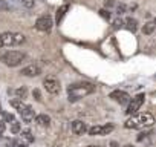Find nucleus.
Listing matches in <instances>:
<instances>
[{
  "label": "nucleus",
  "instance_id": "c756f323",
  "mask_svg": "<svg viewBox=\"0 0 156 147\" xmlns=\"http://www.w3.org/2000/svg\"><path fill=\"white\" fill-rule=\"evenodd\" d=\"M110 147H119V145H118V142H115V141H112V142H110Z\"/></svg>",
  "mask_w": 156,
  "mask_h": 147
},
{
  "label": "nucleus",
  "instance_id": "7ed1b4c3",
  "mask_svg": "<svg viewBox=\"0 0 156 147\" xmlns=\"http://www.w3.org/2000/svg\"><path fill=\"white\" fill-rule=\"evenodd\" d=\"M25 60H26V54L22 52V51H6L0 55V61L6 66H9V67L20 66Z\"/></svg>",
  "mask_w": 156,
  "mask_h": 147
},
{
  "label": "nucleus",
  "instance_id": "dca6fc26",
  "mask_svg": "<svg viewBox=\"0 0 156 147\" xmlns=\"http://www.w3.org/2000/svg\"><path fill=\"white\" fill-rule=\"evenodd\" d=\"M11 106H12V107H14V109H16L19 113H20V112H23V110H25V109H26L29 104H26L23 100H19V98H17V100H11Z\"/></svg>",
  "mask_w": 156,
  "mask_h": 147
},
{
  "label": "nucleus",
  "instance_id": "f257e3e1",
  "mask_svg": "<svg viewBox=\"0 0 156 147\" xmlns=\"http://www.w3.org/2000/svg\"><path fill=\"white\" fill-rule=\"evenodd\" d=\"M94 92H95V86L92 83H73L67 86V97H69V101L72 103L81 100L86 95L94 94Z\"/></svg>",
  "mask_w": 156,
  "mask_h": 147
},
{
  "label": "nucleus",
  "instance_id": "0eeeda50",
  "mask_svg": "<svg viewBox=\"0 0 156 147\" xmlns=\"http://www.w3.org/2000/svg\"><path fill=\"white\" fill-rule=\"evenodd\" d=\"M113 129H115V126L113 124H110V123H107V124H98V126H92V127H89L87 129V132H89V135L90 136H103V135H109L110 132H113Z\"/></svg>",
  "mask_w": 156,
  "mask_h": 147
},
{
  "label": "nucleus",
  "instance_id": "9d476101",
  "mask_svg": "<svg viewBox=\"0 0 156 147\" xmlns=\"http://www.w3.org/2000/svg\"><path fill=\"white\" fill-rule=\"evenodd\" d=\"M20 74L25 77H38L41 74V67L38 64H28L20 70Z\"/></svg>",
  "mask_w": 156,
  "mask_h": 147
},
{
  "label": "nucleus",
  "instance_id": "a211bd4d",
  "mask_svg": "<svg viewBox=\"0 0 156 147\" xmlns=\"http://www.w3.org/2000/svg\"><path fill=\"white\" fill-rule=\"evenodd\" d=\"M11 145H12V147H28V145H29V142H28L22 135H20V136H17L16 139H12V141H11Z\"/></svg>",
  "mask_w": 156,
  "mask_h": 147
},
{
  "label": "nucleus",
  "instance_id": "6e6552de",
  "mask_svg": "<svg viewBox=\"0 0 156 147\" xmlns=\"http://www.w3.org/2000/svg\"><path fill=\"white\" fill-rule=\"evenodd\" d=\"M52 25H54V20H52V17H51L49 14L40 16V17L37 19V22H35V28H37L38 31H43V32L49 31V29L52 28Z\"/></svg>",
  "mask_w": 156,
  "mask_h": 147
},
{
  "label": "nucleus",
  "instance_id": "393cba45",
  "mask_svg": "<svg viewBox=\"0 0 156 147\" xmlns=\"http://www.w3.org/2000/svg\"><path fill=\"white\" fill-rule=\"evenodd\" d=\"M104 5H106L107 8H112V6L116 5V0H104Z\"/></svg>",
  "mask_w": 156,
  "mask_h": 147
},
{
  "label": "nucleus",
  "instance_id": "bb28decb",
  "mask_svg": "<svg viewBox=\"0 0 156 147\" xmlns=\"http://www.w3.org/2000/svg\"><path fill=\"white\" fill-rule=\"evenodd\" d=\"M122 25H124V22L118 19V20H115V23H113V28H115V29H119V28H122Z\"/></svg>",
  "mask_w": 156,
  "mask_h": 147
},
{
  "label": "nucleus",
  "instance_id": "f3484780",
  "mask_svg": "<svg viewBox=\"0 0 156 147\" xmlns=\"http://www.w3.org/2000/svg\"><path fill=\"white\" fill-rule=\"evenodd\" d=\"M124 25H126V28H127L129 31H132V32H135V31L138 29V22H136L133 17H127L126 22H124Z\"/></svg>",
  "mask_w": 156,
  "mask_h": 147
},
{
  "label": "nucleus",
  "instance_id": "2eb2a0df",
  "mask_svg": "<svg viewBox=\"0 0 156 147\" xmlns=\"http://www.w3.org/2000/svg\"><path fill=\"white\" fill-rule=\"evenodd\" d=\"M154 29H156V19H153V20L147 22V23L142 26V32H144L145 35L153 34V32H154Z\"/></svg>",
  "mask_w": 156,
  "mask_h": 147
},
{
  "label": "nucleus",
  "instance_id": "9b49d317",
  "mask_svg": "<svg viewBox=\"0 0 156 147\" xmlns=\"http://www.w3.org/2000/svg\"><path fill=\"white\" fill-rule=\"evenodd\" d=\"M72 132H73L75 135H84V133L87 132L86 123H83V121H80V120L72 121Z\"/></svg>",
  "mask_w": 156,
  "mask_h": 147
},
{
  "label": "nucleus",
  "instance_id": "c85d7f7f",
  "mask_svg": "<svg viewBox=\"0 0 156 147\" xmlns=\"http://www.w3.org/2000/svg\"><path fill=\"white\" fill-rule=\"evenodd\" d=\"M32 94H34V97H35V100H40V98H41V95H40V91H38V89H35V91H34Z\"/></svg>",
  "mask_w": 156,
  "mask_h": 147
},
{
  "label": "nucleus",
  "instance_id": "4468645a",
  "mask_svg": "<svg viewBox=\"0 0 156 147\" xmlns=\"http://www.w3.org/2000/svg\"><path fill=\"white\" fill-rule=\"evenodd\" d=\"M67 9H69V5H67V3H66V5H61V6L58 8L57 16H55V23H57V25H60V23H61L63 17H64V16H66V13H67Z\"/></svg>",
  "mask_w": 156,
  "mask_h": 147
},
{
  "label": "nucleus",
  "instance_id": "423d86ee",
  "mask_svg": "<svg viewBox=\"0 0 156 147\" xmlns=\"http://www.w3.org/2000/svg\"><path fill=\"white\" fill-rule=\"evenodd\" d=\"M144 100H145V95L144 94H138L135 95L133 98H130L129 104H127V113L129 115H133V113H138V110L141 109V106L144 104Z\"/></svg>",
  "mask_w": 156,
  "mask_h": 147
},
{
  "label": "nucleus",
  "instance_id": "f8f14e48",
  "mask_svg": "<svg viewBox=\"0 0 156 147\" xmlns=\"http://www.w3.org/2000/svg\"><path fill=\"white\" fill-rule=\"evenodd\" d=\"M20 115H22V120H23L25 123H31V121L35 118V112H34V109H32L31 106H28L23 112H20Z\"/></svg>",
  "mask_w": 156,
  "mask_h": 147
},
{
  "label": "nucleus",
  "instance_id": "aec40b11",
  "mask_svg": "<svg viewBox=\"0 0 156 147\" xmlns=\"http://www.w3.org/2000/svg\"><path fill=\"white\" fill-rule=\"evenodd\" d=\"M20 130H22V129H20V123L14 120V121L11 123V132H12L14 135H17V133H20Z\"/></svg>",
  "mask_w": 156,
  "mask_h": 147
},
{
  "label": "nucleus",
  "instance_id": "4be33fe9",
  "mask_svg": "<svg viewBox=\"0 0 156 147\" xmlns=\"http://www.w3.org/2000/svg\"><path fill=\"white\" fill-rule=\"evenodd\" d=\"M126 9H127V6H126L124 3H119V5L116 6V14H118V16H122V14L126 13Z\"/></svg>",
  "mask_w": 156,
  "mask_h": 147
},
{
  "label": "nucleus",
  "instance_id": "1a4fd4ad",
  "mask_svg": "<svg viewBox=\"0 0 156 147\" xmlns=\"http://www.w3.org/2000/svg\"><path fill=\"white\" fill-rule=\"evenodd\" d=\"M113 101H116L118 104H121V106H127L129 104V101H130V97H129V94L127 92H124V91H113V92H110V95H109Z\"/></svg>",
  "mask_w": 156,
  "mask_h": 147
},
{
  "label": "nucleus",
  "instance_id": "39448f33",
  "mask_svg": "<svg viewBox=\"0 0 156 147\" xmlns=\"http://www.w3.org/2000/svg\"><path fill=\"white\" fill-rule=\"evenodd\" d=\"M43 86H44L46 92H49L51 95H58L61 91V84L57 77H46L43 81Z\"/></svg>",
  "mask_w": 156,
  "mask_h": 147
},
{
  "label": "nucleus",
  "instance_id": "412c9836",
  "mask_svg": "<svg viewBox=\"0 0 156 147\" xmlns=\"http://www.w3.org/2000/svg\"><path fill=\"white\" fill-rule=\"evenodd\" d=\"M19 2L22 3V6L25 8H32L35 5V0H19Z\"/></svg>",
  "mask_w": 156,
  "mask_h": 147
},
{
  "label": "nucleus",
  "instance_id": "5701e85b",
  "mask_svg": "<svg viewBox=\"0 0 156 147\" xmlns=\"http://www.w3.org/2000/svg\"><path fill=\"white\" fill-rule=\"evenodd\" d=\"M100 16H101L104 20H110V17H112L110 13H109L107 9H100Z\"/></svg>",
  "mask_w": 156,
  "mask_h": 147
},
{
  "label": "nucleus",
  "instance_id": "f03ea898",
  "mask_svg": "<svg viewBox=\"0 0 156 147\" xmlns=\"http://www.w3.org/2000/svg\"><path fill=\"white\" fill-rule=\"evenodd\" d=\"M153 124H154V117L150 113H133L124 123V126L127 129H145Z\"/></svg>",
  "mask_w": 156,
  "mask_h": 147
},
{
  "label": "nucleus",
  "instance_id": "a878e982",
  "mask_svg": "<svg viewBox=\"0 0 156 147\" xmlns=\"http://www.w3.org/2000/svg\"><path fill=\"white\" fill-rule=\"evenodd\" d=\"M6 9H9L6 2H5V0H0V11H6Z\"/></svg>",
  "mask_w": 156,
  "mask_h": 147
},
{
  "label": "nucleus",
  "instance_id": "7c9ffc66",
  "mask_svg": "<svg viewBox=\"0 0 156 147\" xmlns=\"http://www.w3.org/2000/svg\"><path fill=\"white\" fill-rule=\"evenodd\" d=\"M87 147H98V145H87Z\"/></svg>",
  "mask_w": 156,
  "mask_h": 147
},
{
  "label": "nucleus",
  "instance_id": "b1692460",
  "mask_svg": "<svg viewBox=\"0 0 156 147\" xmlns=\"http://www.w3.org/2000/svg\"><path fill=\"white\" fill-rule=\"evenodd\" d=\"M16 118H14V115H11V113H3V121L5 123H12Z\"/></svg>",
  "mask_w": 156,
  "mask_h": 147
},
{
  "label": "nucleus",
  "instance_id": "6ab92c4d",
  "mask_svg": "<svg viewBox=\"0 0 156 147\" xmlns=\"http://www.w3.org/2000/svg\"><path fill=\"white\" fill-rule=\"evenodd\" d=\"M12 94L16 95V98H19V100H23V98H26V95H28V89L22 86V88H19V89L12 91Z\"/></svg>",
  "mask_w": 156,
  "mask_h": 147
},
{
  "label": "nucleus",
  "instance_id": "cd10ccee",
  "mask_svg": "<svg viewBox=\"0 0 156 147\" xmlns=\"http://www.w3.org/2000/svg\"><path fill=\"white\" fill-rule=\"evenodd\" d=\"M3 132H5V121H0V136L3 135Z\"/></svg>",
  "mask_w": 156,
  "mask_h": 147
},
{
  "label": "nucleus",
  "instance_id": "20e7f679",
  "mask_svg": "<svg viewBox=\"0 0 156 147\" xmlns=\"http://www.w3.org/2000/svg\"><path fill=\"white\" fill-rule=\"evenodd\" d=\"M26 37L20 32H3L0 34V49L2 48H9V46H19L25 43Z\"/></svg>",
  "mask_w": 156,
  "mask_h": 147
},
{
  "label": "nucleus",
  "instance_id": "ddd939ff",
  "mask_svg": "<svg viewBox=\"0 0 156 147\" xmlns=\"http://www.w3.org/2000/svg\"><path fill=\"white\" fill-rule=\"evenodd\" d=\"M34 120H35V123H37L38 126H41V127H49V126H51V117H49V115L40 113V115H37Z\"/></svg>",
  "mask_w": 156,
  "mask_h": 147
}]
</instances>
